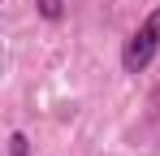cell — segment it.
<instances>
[{
	"label": "cell",
	"instance_id": "obj_1",
	"mask_svg": "<svg viewBox=\"0 0 160 156\" xmlns=\"http://www.w3.org/2000/svg\"><path fill=\"white\" fill-rule=\"evenodd\" d=\"M160 52V4L143 18V26L134 30L130 39H126V52H121V65L130 70V74H143L147 70V61Z\"/></svg>",
	"mask_w": 160,
	"mask_h": 156
},
{
	"label": "cell",
	"instance_id": "obj_2",
	"mask_svg": "<svg viewBox=\"0 0 160 156\" xmlns=\"http://www.w3.org/2000/svg\"><path fill=\"white\" fill-rule=\"evenodd\" d=\"M35 4H39V13H43L48 22H56V18L65 13V0H35Z\"/></svg>",
	"mask_w": 160,
	"mask_h": 156
},
{
	"label": "cell",
	"instance_id": "obj_3",
	"mask_svg": "<svg viewBox=\"0 0 160 156\" xmlns=\"http://www.w3.org/2000/svg\"><path fill=\"white\" fill-rule=\"evenodd\" d=\"M9 156H30V143H26V134L18 130V134H9Z\"/></svg>",
	"mask_w": 160,
	"mask_h": 156
}]
</instances>
